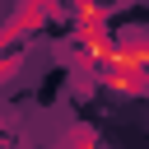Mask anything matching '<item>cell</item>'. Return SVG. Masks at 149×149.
<instances>
[{"label": "cell", "instance_id": "cell-1", "mask_svg": "<svg viewBox=\"0 0 149 149\" xmlns=\"http://www.w3.org/2000/svg\"><path fill=\"white\" fill-rule=\"evenodd\" d=\"M116 56H121L135 74L149 79V37H144V33H121V37H116Z\"/></svg>", "mask_w": 149, "mask_h": 149}]
</instances>
